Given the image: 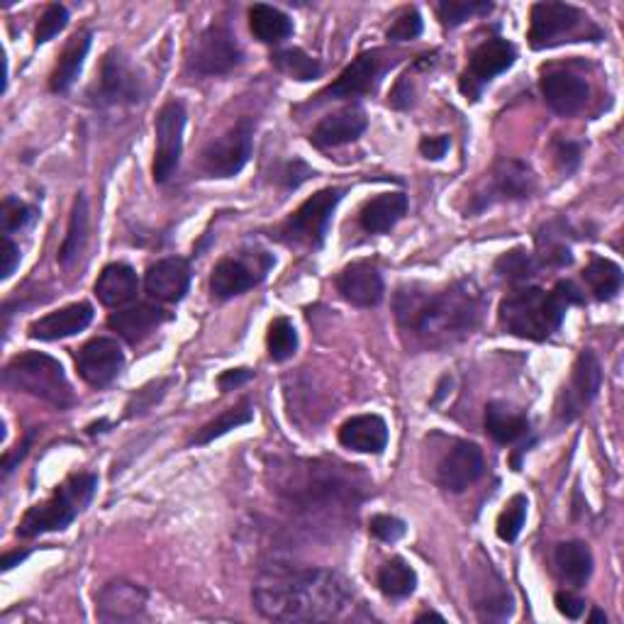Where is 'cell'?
<instances>
[{
    "label": "cell",
    "mask_w": 624,
    "mask_h": 624,
    "mask_svg": "<svg viewBox=\"0 0 624 624\" xmlns=\"http://www.w3.org/2000/svg\"><path fill=\"white\" fill-rule=\"evenodd\" d=\"M376 583L381 588V593L385 598H393V600H401L415 593L417 588V573L410 563L401 556H395V559L385 561L381 566V571L376 576Z\"/></svg>",
    "instance_id": "34"
},
{
    "label": "cell",
    "mask_w": 624,
    "mask_h": 624,
    "mask_svg": "<svg viewBox=\"0 0 624 624\" xmlns=\"http://www.w3.org/2000/svg\"><path fill=\"white\" fill-rule=\"evenodd\" d=\"M274 256L264 252H249L240 256H227L218 261L210 274V293L218 300H230L249 288L259 286L274 266Z\"/></svg>",
    "instance_id": "8"
},
{
    "label": "cell",
    "mask_w": 624,
    "mask_h": 624,
    "mask_svg": "<svg viewBox=\"0 0 624 624\" xmlns=\"http://www.w3.org/2000/svg\"><path fill=\"white\" fill-rule=\"evenodd\" d=\"M541 96L556 116L571 118L585 108L590 98V86L578 74L549 69L541 74Z\"/></svg>",
    "instance_id": "19"
},
{
    "label": "cell",
    "mask_w": 624,
    "mask_h": 624,
    "mask_svg": "<svg viewBox=\"0 0 624 624\" xmlns=\"http://www.w3.org/2000/svg\"><path fill=\"white\" fill-rule=\"evenodd\" d=\"M583 22H588V18L573 6L537 3L529 18V44L535 50H547L561 42H576Z\"/></svg>",
    "instance_id": "11"
},
{
    "label": "cell",
    "mask_w": 624,
    "mask_h": 624,
    "mask_svg": "<svg viewBox=\"0 0 624 624\" xmlns=\"http://www.w3.org/2000/svg\"><path fill=\"white\" fill-rule=\"evenodd\" d=\"M32 437H35V433H30V435H28V439H25V441H22V447H20V451H15V453H13V457H10V453H8V457L3 459V473H6V475H8L10 471H13V469H15V463H18V459H22V457H25V453H28V449H30V445H32Z\"/></svg>",
    "instance_id": "51"
},
{
    "label": "cell",
    "mask_w": 624,
    "mask_h": 624,
    "mask_svg": "<svg viewBox=\"0 0 624 624\" xmlns=\"http://www.w3.org/2000/svg\"><path fill=\"white\" fill-rule=\"evenodd\" d=\"M25 559H28V551L6 554V556H3V563H0V566H3V571H10V569H15V566H18V563L25 561Z\"/></svg>",
    "instance_id": "52"
},
{
    "label": "cell",
    "mask_w": 624,
    "mask_h": 624,
    "mask_svg": "<svg viewBox=\"0 0 624 624\" xmlns=\"http://www.w3.org/2000/svg\"><path fill=\"white\" fill-rule=\"evenodd\" d=\"M88 50H90V32H81V35L72 37V42L66 44V50L59 56V64L54 66L50 78V88L54 94H66V90L76 84L78 74L84 69Z\"/></svg>",
    "instance_id": "31"
},
{
    "label": "cell",
    "mask_w": 624,
    "mask_h": 624,
    "mask_svg": "<svg viewBox=\"0 0 624 624\" xmlns=\"http://www.w3.org/2000/svg\"><path fill=\"white\" fill-rule=\"evenodd\" d=\"M254 419V410H252V405H249L247 401L242 405H237V407H230V410L222 413L218 419H212V423H208L206 427L200 429L198 437L193 439L196 441L198 447L202 445H210V441H215L218 437L227 435L230 429H237V427H242V425H249Z\"/></svg>",
    "instance_id": "37"
},
{
    "label": "cell",
    "mask_w": 624,
    "mask_h": 624,
    "mask_svg": "<svg viewBox=\"0 0 624 624\" xmlns=\"http://www.w3.org/2000/svg\"><path fill=\"white\" fill-rule=\"evenodd\" d=\"M485 473V459L473 441H453L437 467V483L449 493H463Z\"/></svg>",
    "instance_id": "16"
},
{
    "label": "cell",
    "mask_w": 624,
    "mask_h": 624,
    "mask_svg": "<svg viewBox=\"0 0 624 624\" xmlns=\"http://www.w3.org/2000/svg\"><path fill=\"white\" fill-rule=\"evenodd\" d=\"M168 320V313L158 308V305H134V308H124L120 313H112L108 317V327L116 330L124 342L140 344L142 339L150 337L154 330H158V325H164Z\"/></svg>",
    "instance_id": "25"
},
{
    "label": "cell",
    "mask_w": 624,
    "mask_h": 624,
    "mask_svg": "<svg viewBox=\"0 0 624 624\" xmlns=\"http://www.w3.org/2000/svg\"><path fill=\"white\" fill-rule=\"evenodd\" d=\"M337 291L357 308H376L383 300V276L371 261H354L337 276Z\"/></svg>",
    "instance_id": "20"
},
{
    "label": "cell",
    "mask_w": 624,
    "mask_h": 624,
    "mask_svg": "<svg viewBox=\"0 0 624 624\" xmlns=\"http://www.w3.org/2000/svg\"><path fill=\"white\" fill-rule=\"evenodd\" d=\"M98 491V475L96 473H76L69 481H64L52 497L30 507L25 517L20 519L18 535L32 539L47 532H62L72 525V522L84 513L88 503L94 501Z\"/></svg>",
    "instance_id": "4"
},
{
    "label": "cell",
    "mask_w": 624,
    "mask_h": 624,
    "mask_svg": "<svg viewBox=\"0 0 624 624\" xmlns=\"http://www.w3.org/2000/svg\"><path fill=\"white\" fill-rule=\"evenodd\" d=\"M252 379H254V371H249V369H230V371H225L222 376L218 379V385H220L222 393H230V391L240 388V385H244L247 381H252Z\"/></svg>",
    "instance_id": "48"
},
{
    "label": "cell",
    "mask_w": 624,
    "mask_h": 624,
    "mask_svg": "<svg viewBox=\"0 0 624 624\" xmlns=\"http://www.w3.org/2000/svg\"><path fill=\"white\" fill-rule=\"evenodd\" d=\"M342 196H344L342 188H325L320 193H315V196L305 200L303 206L291 212V218L281 225L278 240L303 249L322 247L325 234L330 230L332 215Z\"/></svg>",
    "instance_id": "6"
},
{
    "label": "cell",
    "mask_w": 624,
    "mask_h": 624,
    "mask_svg": "<svg viewBox=\"0 0 624 624\" xmlns=\"http://www.w3.org/2000/svg\"><path fill=\"white\" fill-rule=\"evenodd\" d=\"M254 146V122L244 118L234 128L212 140L200 156L202 174L210 178H232L247 166Z\"/></svg>",
    "instance_id": "7"
},
{
    "label": "cell",
    "mask_w": 624,
    "mask_h": 624,
    "mask_svg": "<svg viewBox=\"0 0 624 624\" xmlns=\"http://www.w3.org/2000/svg\"><path fill=\"white\" fill-rule=\"evenodd\" d=\"M142 98V78H138L130 69L124 56L112 50L106 54L103 66H100V81H98V106H122V103H138Z\"/></svg>",
    "instance_id": "18"
},
{
    "label": "cell",
    "mask_w": 624,
    "mask_h": 624,
    "mask_svg": "<svg viewBox=\"0 0 624 624\" xmlns=\"http://www.w3.org/2000/svg\"><path fill=\"white\" fill-rule=\"evenodd\" d=\"M366 112L359 106H347L342 110L327 116L310 134V142L317 150H335V146H342L359 140L366 130Z\"/></svg>",
    "instance_id": "23"
},
{
    "label": "cell",
    "mask_w": 624,
    "mask_h": 624,
    "mask_svg": "<svg viewBox=\"0 0 624 624\" xmlns=\"http://www.w3.org/2000/svg\"><path fill=\"white\" fill-rule=\"evenodd\" d=\"M369 532L376 539L385 541V544H395L398 539L405 537V522L398 519V517H393V515H376V517H371L369 522Z\"/></svg>",
    "instance_id": "45"
},
{
    "label": "cell",
    "mask_w": 624,
    "mask_h": 624,
    "mask_svg": "<svg viewBox=\"0 0 624 624\" xmlns=\"http://www.w3.org/2000/svg\"><path fill=\"white\" fill-rule=\"evenodd\" d=\"M600 385H603V369H600V361L593 351L585 349L581 351V357L576 359L571 381L561 393V403H559L561 419L571 423L573 417L581 415L585 407L598 398Z\"/></svg>",
    "instance_id": "15"
},
{
    "label": "cell",
    "mask_w": 624,
    "mask_h": 624,
    "mask_svg": "<svg viewBox=\"0 0 624 624\" xmlns=\"http://www.w3.org/2000/svg\"><path fill=\"white\" fill-rule=\"evenodd\" d=\"M407 212V196L405 193H383V196L369 200L364 210H361L359 220L361 227L371 234L391 232Z\"/></svg>",
    "instance_id": "29"
},
{
    "label": "cell",
    "mask_w": 624,
    "mask_h": 624,
    "mask_svg": "<svg viewBox=\"0 0 624 624\" xmlns=\"http://www.w3.org/2000/svg\"><path fill=\"white\" fill-rule=\"evenodd\" d=\"M90 322H94V308H90L88 303H74L62 310L40 317L37 322H32L30 337L40 339V342H56V339H66L84 332Z\"/></svg>",
    "instance_id": "24"
},
{
    "label": "cell",
    "mask_w": 624,
    "mask_h": 624,
    "mask_svg": "<svg viewBox=\"0 0 624 624\" xmlns=\"http://www.w3.org/2000/svg\"><path fill=\"white\" fill-rule=\"evenodd\" d=\"M351 585L330 569L274 571L254 585L261 617L274 622H332L351 605Z\"/></svg>",
    "instance_id": "2"
},
{
    "label": "cell",
    "mask_w": 624,
    "mask_h": 624,
    "mask_svg": "<svg viewBox=\"0 0 624 624\" xmlns=\"http://www.w3.org/2000/svg\"><path fill=\"white\" fill-rule=\"evenodd\" d=\"M86 240H88V200L84 193H78L74 200L69 232H66V240L59 249V264L64 269H72L76 264L78 256L84 252Z\"/></svg>",
    "instance_id": "33"
},
{
    "label": "cell",
    "mask_w": 624,
    "mask_h": 624,
    "mask_svg": "<svg viewBox=\"0 0 624 624\" xmlns=\"http://www.w3.org/2000/svg\"><path fill=\"white\" fill-rule=\"evenodd\" d=\"M485 429L497 445H515L517 439L529 433V419L507 403L495 401L485 407Z\"/></svg>",
    "instance_id": "30"
},
{
    "label": "cell",
    "mask_w": 624,
    "mask_h": 624,
    "mask_svg": "<svg viewBox=\"0 0 624 624\" xmlns=\"http://www.w3.org/2000/svg\"><path fill=\"white\" fill-rule=\"evenodd\" d=\"M532 190H535V174H532V168L517 162V158H503V162L493 168L491 176H488L485 188L473 196L471 210H483L493 206L495 200L529 198Z\"/></svg>",
    "instance_id": "14"
},
{
    "label": "cell",
    "mask_w": 624,
    "mask_h": 624,
    "mask_svg": "<svg viewBox=\"0 0 624 624\" xmlns=\"http://www.w3.org/2000/svg\"><path fill=\"white\" fill-rule=\"evenodd\" d=\"M588 622H607V617H605V612L603 610H593L590 612V617H588Z\"/></svg>",
    "instance_id": "53"
},
{
    "label": "cell",
    "mask_w": 624,
    "mask_h": 624,
    "mask_svg": "<svg viewBox=\"0 0 624 624\" xmlns=\"http://www.w3.org/2000/svg\"><path fill=\"white\" fill-rule=\"evenodd\" d=\"M242 62V50L237 37L225 25H210L193 42L188 54V69L198 76L230 74Z\"/></svg>",
    "instance_id": "9"
},
{
    "label": "cell",
    "mask_w": 624,
    "mask_h": 624,
    "mask_svg": "<svg viewBox=\"0 0 624 624\" xmlns=\"http://www.w3.org/2000/svg\"><path fill=\"white\" fill-rule=\"evenodd\" d=\"M483 293L473 281H457L447 288L403 286L395 293V320L413 347L445 349L467 339L483 317Z\"/></svg>",
    "instance_id": "1"
},
{
    "label": "cell",
    "mask_w": 624,
    "mask_h": 624,
    "mask_svg": "<svg viewBox=\"0 0 624 624\" xmlns=\"http://www.w3.org/2000/svg\"><path fill=\"white\" fill-rule=\"evenodd\" d=\"M425 620H437V622H445V617L437 615V612H423V615H417V622H425Z\"/></svg>",
    "instance_id": "54"
},
{
    "label": "cell",
    "mask_w": 624,
    "mask_h": 624,
    "mask_svg": "<svg viewBox=\"0 0 624 624\" xmlns=\"http://www.w3.org/2000/svg\"><path fill=\"white\" fill-rule=\"evenodd\" d=\"M554 563L566 585L583 588L590 581V573H593V551H590L585 541H563L556 547Z\"/></svg>",
    "instance_id": "28"
},
{
    "label": "cell",
    "mask_w": 624,
    "mask_h": 624,
    "mask_svg": "<svg viewBox=\"0 0 624 624\" xmlns=\"http://www.w3.org/2000/svg\"><path fill=\"white\" fill-rule=\"evenodd\" d=\"M124 366V354L118 339L110 337H96L86 342L76 354V369L81 379L94 385V388H103V385L118 379V373Z\"/></svg>",
    "instance_id": "17"
},
{
    "label": "cell",
    "mask_w": 624,
    "mask_h": 624,
    "mask_svg": "<svg viewBox=\"0 0 624 624\" xmlns=\"http://www.w3.org/2000/svg\"><path fill=\"white\" fill-rule=\"evenodd\" d=\"M566 310L569 308H566L554 291L547 293L527 286L505 295L501 310H497V320H501L503 330L510 335L529 339V342H544V339H549L559 330Z\"/></svg>",
    "instance_id": "3"
},
{
    "label": "cell",
    "mask_w": 624,
    "mask_h": 624,
    "mask_svg": "<svg viewBox=\"0 0 624 624\" xmlns=\"http://www.w3.org/2000/svg\"><path fill=\"white\" fill-rule=\"evenodd\" d=\"M583 278L598 300H612L622 288V269L612 259H590V264L583 271Z\"/></svg>",
    "instance_id": "35"
},
{
    "label": "cell",
    "mask_w": 624,
    "mask_h": 624,
    "mask_svg": "<svg viewBox=\"0 0 624 624\" xmlns=\"http://www.w3.org/2000/svg\"><path fill=\"white\" fill-rule=\"evenodd\" d=\"M395 64V56L383 50H371L359 54L347 69L339 74L337 81L325 90L320 98H359L369 96L379 88L385 72Z\"/></svg>",
    "instance_id": "13"
},
{
    "label": "cell",
    "mask_w": 624,
    "mask_h": 624,
    "mask_svg": "<svg viewBox=\"0 0 624 624\" xmlns=\"http://www.w3.org/2000/svg\"><path fill=\"white\" fill-rule=\"evenodd\" d=\"M449 138L447 134H437V138H423L419 142V152H423L425 158H433V162H439L441 156L449 152Z\"/></svg>",
    "instance_id": "47"
},
{
    "label": "cell",
    "mask_w": 624,
    "mask_h": 624,
    "mask_svg": "<svg viewBox=\"0 0 624 624\" xmlns=\"http://www.w3.org/2000/svg\"><path fill=\"white\" fill-rule=\"evenodd\" d=\"M140 293V278L128 264H108L96 281V295L106 308H122Z\"/></svg>",
    "instance_id": "27"
},
{
    "label": "cell",
    "mask_w": 624,
    "mask_h": 624,
    "mask_svg": "<svg viewBox=\"0 0 624 624\" xmlns=\"http://www.w3.org/2000/svg\"><path fill=\"white\" fill-rule=\"evenodd\" d=\"M0 220H3V232L10 237L13 232L25 230L32 222L37 220V210L32 206H25L18 198H6L3 200V212H0Z\"/></svg>",
    "instance_id": "42"
},
{
    "label": "cell",
    "mask_w": 624,
    "mask_h": 624,
    "mask_svg": "<svg viewBox=\"0 0 624 624\" xmlns=\"http://www.w3.org/2000/svg\"><path fill=\"white\" fill-rule=\"evenodd\" d=\"M310 176H313L310 166H305L303 162H298V158H295L293 164H288L286 174H283V180H286L288 188H298V186L303 184V180H308Z\"/></svg>",
    "instance_id": "50"
},
{
    "label": "cell",
    "mask_w": 624,
    "mask_h": 624,
    "mask_svg": "<svg viewBox=\"0 0 624 624\" xmlns=\"http://www.w3.org/2000/svg\"><path fill=\"white\" fill-rule=\"evenodd\" d=\"M184 130H186V108L180 100H168L156 116V150L152 174L156 184H166L178 168L180 154H184Z\"/></svg>",
    "instance_id": "10"
},
{
    "label": "cell",
    "mask_w": 624,
    "mask_h": 624,
    "mask_svg": "<svg viewBox=\"0 0 624 624\" xmlns=\"http://www.w3.org/2000/svg\"><path fill=\"white\" fill-rule=\"evenodd\" d=\"M385 35H388V40H393V42L417 40L419 35H423V18H419L415 8H407L398 18L393 20V25L388 28Z\"/></svg>",
    "instance_id": "44"
},
{
    "label": "cell",
    "mask_w": 624,
    "mask_h": 624,
    "mask_svg": "<svg viewBox=\"0 0 624 624\" xmlns=\"http://www.w3.org/2000/svg\"><path fill=\"white\" fill-rule=\"evenodd\" d=\"M491 10L493 3H485V0H441L437 6V15L445 28H459L461 22L488 15Z\"/></svg>",
    "instance_id": "39"
},
{
    "label": "cell",
    "mask_w": 624,
    "mask_h": 624,
    "mask_svg": "<svg viewBox=\"0 0 624 624\" xmlns=\"http://www.w3.org/2000/svg\"><path fill=\"white\" fill-rule=\"evenodd\" d=\"M271 64H274L281 74L295 78V81H315V78H320L322 74L320 62L313 59V56L305 54L303 50L274 52Z\"/></svg>",
    "instance_id": "36"
},
{
    "label": "cell",
    "mask_w": 624,
    "mask_h": 624,
    "mask_svg": "<svg viewBox=\"0 0 624 624\" xmlns=\"http://www.w3.org/2000/svg\"><path fill=\"white\" fill-rule=\"evenodd\" d=\"M146 610V593L134 583L112 581L98 593L96 615L100 622H134Z\"/></svg>",
    "instance_id": "21"
},
{
    "label": "cell",
    "mask_w": 624,
    "mask_h": 624,
    "mask_svg": "<svg viewBox=\"0 0 624 624\" xmlns=\"http://www.w3.org/2000/svg\"><path fill=\"white\" fill-rule=\"evenodd\" d=\"M66 25H69V10H66L59 3L47 6V10H44L40 22H37L35 44H44V42L54 40L56 35H59V32H64Z\"/></svg>",
    "instance_id": "43"
},
{
    "label": "cell",
    "mask_w": 624,
    "mask_h": 624,
    "mask_svg": "<svg viewBox=\"0 0 624 624\" xmlns=\"http://www.w3.org/2000/svg\"><path fill=\"white\" fill-rule=\"evenodd\" d=\"M3 379L10 388L35 395V398L59 407V410L74 405L76 401L64 366L56 359L42 354V351H25V354L10 359Z\"/></svg>",
    "instance_id": "5"
},
{
    "label": "cell",
    "mask_w": 624,
    "mask_h": 624,
    "mask_svg": "<svg viewBox=\"0 0 624 624\" xmlns=\"http://www.w3.org/2000/svg\"><path fill=\"white\" fill-rule=\"evenodd\" d=\"M515 59H517V50L513 42H507L503 37H493L483 42L481 47L471 54L469 69L461 74L459 81L461 94L471 100H479L481 90L491 84L495 76L505 74L510 66L515 64Z\"/></svg>",
    "instance_id": "12"
},
{
    "label": "cell",
    "mask_w": 624,
    "mask_h": 624,
    "mask_svg": "<svg viewBox=\"0 0 624 624\" xmlns=\"http://www.w3.org/2000/svg\"><path fill=\"white\" fill-rule=\"evenodd\" d=\"M537 269L539 264L525 252V249H513V252H505L495 261V271L507 281H527L532 276H537Z\"/></svg>",
    "instance_id": "41"
},
{
    "label": "cell",
    "mask_w": 624,
    "mask_h": 624,
    "mask_svg": "<svg viewBox=\"0 0 624 624\" xmlns=\"http://www.w3.org/2000/svg\"><path fill=\"white\" fill-rule=\"evenodd\" d=\"M342 447L359 453H381L388 447V425L381 415H357L339 427Z\"/></svg>",
    "instance_id": "26"
},
{
    "label": "cell",
    "mask_w": 624,
    "mask_h": 624,
    "mask_svg": "<svg viewBox=\"0 0 624 624\" xmlns=\"http://www.w3.org/2000/svg\"><path fill=\"white\" fill-rule=\"evenodd\" d=\"M249 30L264 44H281L293 35V20L274 6L256 3L249 8Z\"/></svg>",
    "instance_id": "32"
},
{
    "label": "cell",
    "mask_w": 624,
    "mask_h": 624,
    "mask_svg": "<svg viewBox=\"0 0 624 624\" xmlns=\"http://www.w3.org/2000/svg\"><path fill=\"white\" fill-rule=\"evenodd\" d=\"M146 295L156 303H178L186 298L190 288V266L186 259L168 256L156 261V264L146 271L144 278Z\"/></svg>",
    "instance_id": "22"
},
{
    "label": "cell",
    "mask_w": 624,
    "mask_h": 624,
    "mask_svg": "<svg viewBox=\"0 0 624 624\" xmlns=\"http://www.w3.org/2000/svg\"><path fill=\"white\" fill-rule=\"evenodd\" d=\"M3 269H0V274H3V278H10L15 274V269L20 264V247L10 240V237L6 234V240H3Z\"/></svg>",
    "instance_id": "49"
},
{
    "label": "cell",
    "mask_w": 624,
    "mask_h": 624,
    "mask_svg": "<svg viewBox=\"0 0 624 624\" xmlns=\"http://www.w3.org/2000/svg\"><path fill=\"white\" fill-rule=\"evenodd\" d=\"M554 603H556V610H559L566 620H578V617L583 615V610H585V600L573 595V593H566V590H561V593H556Z\"/></svg>",
    "instance_id": "46"
},
{
    "label": "cell",
    "mask_w": 624,
    "mask_h": 624,
    "mask_svg": "<svg viewBox=\"0 0 624 624\" xmlns=\"http://www.w3.org/2000/svg\"><path fill=\"white\" fill-rule=\"evenodd\" d=\"M266 349L274 361H288L295 351H298V332H295L288 317H276V320L269 325Z\"/></svg>",
    "instance_id": "38"
},
{
    "label": "cell",
    "mask_w": 624,
    "mask_h": 624,
    "mask_svg": "<svg viewBox=\"0 0 624 624\" xmlns=\"http://www.w3.org/2000/svg\"><path fill=\"white\" fill-rule=\"evenodd\" d=\"M527 507L529 503L525 495L510 497V503L503 507L501 517H497V525H495L497 537H501L503 541H515L527 522Z\"/></svg>",
    "instance_id": "40"
}]
</instances>
